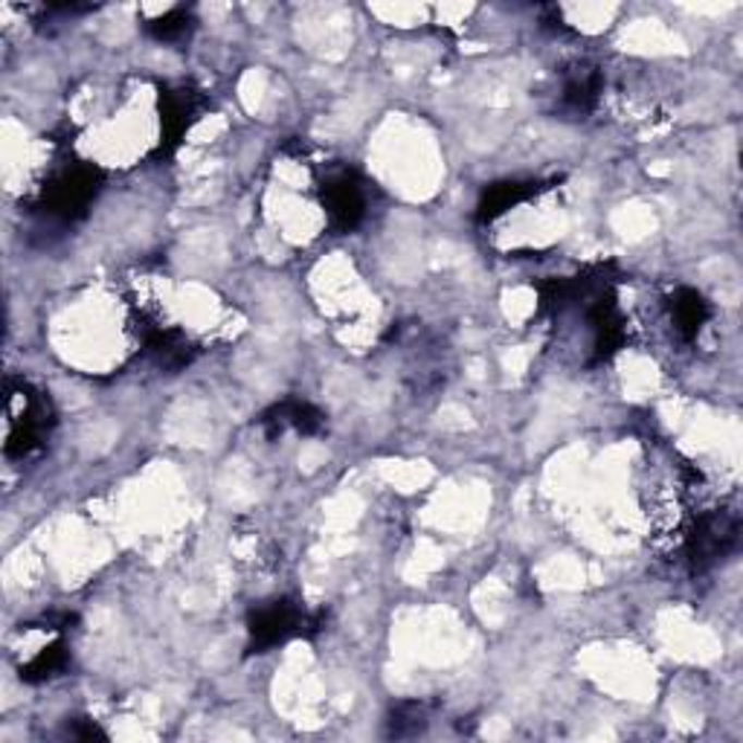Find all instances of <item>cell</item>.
<instances>
[{
	"mask_svg": "<svg viewBox=\"0 0 743 743\" xmlns=\"http://www.w3.org/2000/svg\"><path fill=\"white\" fill-rule=\"evenodd\" d=\"M99 186H102V174L96 172L94 166H64L44 183V190L38 192V200H35V212L52 224H70V221L85 216Z\"/></svg>",
	"mask_w": 743,
	"mask_h": 743,
	"instance_id": "1",
	"label": "cell"
},
{
	"mask_svg": "<svg viewBox=\"0 0 743 743\" xmlns=\"http://www.w3.org/2000/svg\"><path fill=\"white\" fill-rule=\"evenodd\" d=\"M50 404L47 398L29 383L9 387L7 398V453L9 456H33L41 450L44 436L50 433Z\"/></svg>",
	"mask_w": 743,
	"mask_h": 743,
	"instance_id": "2",
	"label": "cell"
},
{
	"mask_svg": "<svg viewBox=\"0 0 743 743\" xmlns=\"http://www.w3.org/2000/svg\"><path fill=\"white\" fill-rule=\"evenodd\" d=\"M312 616H305V610L294 605V601H273V605L256 610L251 619V650L265 654V650L285 645L288 640H294L305 628H314Z\"/></svg>",
	"mask_w": 743,
	"mask_h": 743,
	"instance_id": "3",
	"label": "cell"
},
{
	"mask_svg": "<svg viewBox=\"0 0 743 743\" xmlns=\"http://www.w3.org/2000/svg\"><path fill=\"white\" fill-rule=\"evenodd\" d=\"M322 207L329 212V221L334 230L349 233L366 218V183L355 172H334L322 183Z\"/></svg>",
	"mask_w": 743,
	"mask_h": 743,
	"instance_id": "4",
	"label": "cell"
},
{
	"mask_svg": "<svg viewBox=\"0 0 743 743\" xmlns=\"http://www.w3.org/2000/svg\"><path fill=\"white\" fill-rule=\"evenodd\" d=\"M671 322H674L677 334H683L685 340H694L701 334V329L709 322L711 308L709 303L703 300L697 291L692 288H680L674 296H671Z\"/></svg>",
	"mask_w": 743,
	"mask_h": 743,
	"instance_id": "5",
	"label": "cell"
},
{
	"mask_svg": "<svg viewBox=\"0 0 743 743\" xmlns=\"http://www.w3.org/2000/svg\"><path fill=\"white\" fill-rule=\"evenodd\" d=\"M261 424H265L268 436H277V433L288 430V427H294L296 433H317L322 427V415L320 410H314L305 401H282V404L265 413Z\"/></svg>",
	"mask_w": 743,
	"mask_h": 743,
	"instance_id": "6",
	"label": "cell"
},
{
	"mask_svg": "<svg viewBox=\"0 0 743 743\" xmlns=\"http://www.w3.org/2000/svg\"><path fill=\"white\" fill-rule=\"evenodd\" d=\"M192 120H195V94L190 90H178L169 94L163 102V148H169L190 131Z\"/></svg>",
	"mask_w": 743,
	"mask_h": 743,
	"instance_id": "7",
	"label": "cell"
},
{
	"mask_svg": "<svg viewBox=\"0 0 743 743\" xmlns=\"http://www.w3.org/2000/svg\"><path fill=\"white\" fill-rule=\"evenodd\" d=\"M598 94H601V76H598V70H581V73L567 78V85H563L561 94L563 111L589 113L596 108Z\"/></svg>",
	"mask_w": 743,
	"mask_h": 743,
	"instance_id": "8",
	"label": "cell"
},
{
	"mask_svg": "<svg viewBox=\"0 0 743 743\" xmlns=\"http://www.w3.org/2000/svg\"><path fill=\"white\" fill-rule=\"evenodd\" d=\"M532 192H535L532 183H497V186H491V190L483 195V200H479V221H494V218H500L502 212H509L511 207L523 204Z\"/></svg>",
	"mask_w": 743,
	"mask_h": 743,
	"instance_id": "9",
	"label": "cell"
},
{
	"mask_svg": "<svg viewBox=\"0 0 743 743\" xmlns=\"http://www.w3.org/2000/svg\"><path fill=\"white\" fill-rule=\"evenodd\" d=\"M68 662L70 657L68 648H64V642H52V645L38 650V654L21 668V677H24L26 683H44V680H50V677H59L61 671L68 668Z\"/></svg>",
	"mask_w": 743,
	"mask_h": 743,
	"instance_id": "10",
	"label": "cell"
},
{
	"mask_svg": "<svg viewBox=\"0 0 743 743\" xmlns=\"http://www.w3.org/2000/svg\"><path fill=\"white\" fill-rule=\"evenodd\" d=\"M424 727H427V706L424 703H401L389 720V735L410 738L418 735Z\"/></svg>",
	"mask_w": 743,
	"mask_h": 743,
	"instance_id": "11",
	"label": "cell"
},
{
	"mask_svg": "<svg viewBox=\"0 0 743 743\" xmlns=\"http://www.w3.org/2000/svg\"><path fill=\"white\" fill-rule=\"evenodd\" d=\"M148 29H151V35L160 38V41H178V38H183V35H190L192 21L183 9H169L163 17L151 21Z\"/></svg>",
	"mask_w": 743,
	"mask_h": 743,
	"instance_id": "12",
	"label": "cell"
}]
</instances>
